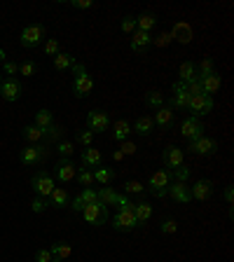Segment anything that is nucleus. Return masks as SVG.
<instances>
[{"mask_svg":"<svg viewBox=\"0 0 234 262\" xmlns=\"http://www.w3.org/2000/svg\"><path fill=\"white\" fill-rule=\"evenodd\" d=\"M75 80H73V92L77 99H85V96L92 94V89H94V80H92V75L85 70V66H80V63H75Z\"/></svg>","mask_w":234,"mask_h":262,"instance_id":"nucleus-1","label":"nucleus"},{"mask_svg":"<svg viewBox=\"0 0 234 262\" xmlns=\"http://www.w3.org/2000/svg\"><path fill=\"white\" fill-rule=\"evenodd\" d=\"M169 183H171V171H164V168H160V171H154L152 176H150V181H147V192H152L154 197H167V188Z\"/></svg>","mask_w":234,"mask_h":262,"instance_id":"nucleus-2","label":"nucleus"},{"mask_svg":"<svg viewBox=\"0 0 234 262\" xmlns=\"http://www.w3.org/2000/svg\"><path fill=\"white\" fill-rule=\"evenodd\" d=\"M31 185H33L35 195H38V197H47V199H49V195H52V190L56 188V185H54L52 173H47L45 168L35 171V176H33V181H31Z\"/></svg>","mask_w":234,"mask_h":262,"instance_id":"nucleus-3","label":"nucleus"},{"mask_svg":"<svg viewBox=\"0 0 234 262\" xmlns=\"http://www.w3.org/2000/svg\"><path fill=\"white\" fill-rule=\"evenodd\" d=\"M213 96H206V94H199V96H192L190 99V103H187V110L192 113V117H204V115H208L211 110H213Z\"/></svg>","mask_w":234,"mask_h":262,"instance_id":"nucleus-4","label":"nucleus"},{"mask_svg":"<svg viewBox=\"0 0 234 262\" xmlns=\"http://www.w3.org/2000/svg\"><path fill=\"white\" fill-rule=\"evenodd\" d=\"M82 218H85L89 225H106V220H108V206H103L101 202L87 204V206L82 209Z\"/></svg>","mask_w":234,"mask_h":262,"instance_id":"nucleus-5","label":"nucleus"},{"mask_svg":"<svg viewBox=\"0 0 234 262\" xmlns=\"http://www.w3.org/2000/svg\"><path fill=\"white\" fill-rule=\"evenodd\" d=\"M21 45L24 47H38L42 40H45V26L42 24H31V26H26L24 31H21Z\"/></svg>","mask_w":234,"mask_h":262,"instance_id":"nucleus-6","label":"nucleus"},{"mask_svg":"<svg viewBox=\"0 0 234 262\" xmlns=\"http://www.w3.org/2000/svg\"><path fill=\"white\" fill-rule=\"evenodd\" d=\"M181 134L185 136L190 143H192V141H197V138H201V136H204V127H201V122L197 120V117H192V115H190L187 120H183Z\"/></svg>","mask_w":234,"mask_h":262,"instance_id":"nucleus-7","label":"nucleus"},{"mask_svg":"<svg viewBox=\"0 0 234 262\" xmlns=\"http://www.w3.org/2000/svg\"><path fill=\"white\" fill-rule=\"evenodd\" d=\"M113 227L120 229V232H129V229L138 227V220H136L134 211H117L113 218Z\"/></svg>","mask_w":234,"mask_h":262,"instance_id":"nucleus-8","label":"nucleus"},{"mask_svg":"<svg viewBox=\"0 0 234 262\" xmlns=\"http://www.w3.org/2000/svg\"><path fill=\"white\" fill-rule=\"evenodd\" d=\"M47 150L42 145H28V148L21 150V164H26V166H33V164H40L45 159Z\"/></svg>","mask_w":234,"mask_h":262,"instance_id":"nucleus-9","label":"nucleus"},{"mask_svg":"<svg viewBox=\"0 0 234 262\" xmlns=\"http://www.w3.org/2000/svg\"><path fill=\"white\" fill-rule=\"evenodd\" d=\"M167 195L174 199V202L178 204H187L190 199H192V195H190V188H187V183H169L167 188Z\"/></svg>","mask_w":234,"mask_h":262,"instance_id":"nucleus-10","label":"nucleus"},{"mask_svg":"<svg viewBox=\"0 0 234 262\" xmlns=\"http://www.w3.org/2000/svg\"><path fill=\"white\" fill-rule=\"evenodd\" d=\"M194 155H213L215 150H218V143L213 141V138H206V136H201V138H197V141L190 143V148Z\"/></svg>","mask_w":234,"mask_h":262,"instance_id":"nucleus-11","label":"nucleus"},{"mask_svg":"<svg viewBox=\"0 0 234 262\" xmlns=\"http://www.w3.org/2000/svg\"><path fill=\"white\" fill-rule=\"evenodd\" d=\"M56 178H59L61 183H70L77 178V166H75L70 159H61L59 164H56Z\"/></svg>","mask_w":234,"mask_h":262,"instance_id":"nucleus-12","label":"nucleus"},{"mask_svg":"<svg viewBox=\"0 0 234 262\" xmlns=\"http://www.w3.org/2000/svg\"><path fill=\"white\" fill-rule=\"evenodd\" d=\"M0 94H3L5 101H17L21 96V84L14 77H7V80L0 82Z\"/></svg>","mask_w":234,"mask_h":262,"instance_id":"nucleus-13","label":"nucleus"},{"mask_svg":"<svg viewBox=\"0 0 234 262\" xmlns=\"http://www.w3.org/2000/svg\"><path fill=\"white\" fill-rule=\"evenodd\" d=\"M87 124L92 134H99V131H106L108 129V115L103 110H92L87 115Z\"/></svg>","mask_w":234,"mask_h":262,"instance_id":"nucleus-14","label":"nucleus"},{"mask_svg":"<svg viewBox=\"0 0 234 262\" xmlns=\"http://www.w3.org/2000/svg\"><path fill=\"white\" fill-rule=\"evenodd\" d=\"M162 161H164V166H169L171 171L183 166V150L176 148V145H169V148L164 150V155H162Z\"/></svg>","mask_w":234,"mask_h":262,"instance_id":"nucleus-15","label":"nucleus"},{"mask_svg":"<svg viewBox=\"0 0 234 262\" xmlns=\"http://www.w3.org/2000/svg\"><path fill=\"white\" fill-rule=\"evenodd\" d=\"M211 192H213V183L211 181H197L192 188H190L192 199H199V202H206L208 197H211Z\"/></svg>","mask_w":234,"mask_h":262,"instance_id":"nucleus-16","label":"nucleus"},{"mask_svg":"<svg viewBox=\"0 0 234 262\" xmlns=\"http://www.w3.org/2000/svg\"><path fill=\"white\" fill-rule=\"evenodd\" d=\"M169 33H171V38L176 42H181V45H187V42L192 40V28H190L187 21H178L174 26V31H169Z\"/></svg>","mask_w":234,"mask_h":262,"instance_id":"nucleus-17","label":"nucleus"},{"mask_svg":"<svg viewBox=\"0 0 234 262\" xmlns=\"http://www.w3.org/2000/svg\"><path fill=\"white\" fill-rule=\"evenodd\" d=\"M171 89H174V99H171V106H174V108H187V103H190V99H192V96L187 94L185 82H176Z\"/></svg>","mask_w":234,"mask_h":262,"instance_id":"nucleus-18","label":"nucleus"},{"mask_svg":"<svg viewBox=\"0 0 234 262\" xmlns=\"http://www.w3.org/2000/svg\"><path fill=\"white\" fill-rule=\"evenodd\" d=\"M154 124H160L162 129H169L174 124V108L171 106H162L157 108V113H154Z\"/></svg>","mask_w":234,"mask_h":262,"instance_id":"nucleus-19","label":"nucleus"},{"mask_svg":"<svg viewBox=\"0 0 234 262\" xmlns=\"http://www.w3.org/2000/svg\"><path fill=\"white\" fill-rule=\"evenodd\" d=\"M150 45H152V35L145 33V31H134V38H131V49L134 52H143Z\"/></svg>","mask_w":234,"mask_h":262,"instance_id":"nucleus-20","label":"nucleus"},{"mask_svg":"<svg viewBox=\"0 0 234 262\" xmlns=\"http://www.w3.org/2000/svg\"><path fill=\"white\" fill-rule=\"evenodd\" d=\"M201 89H204V94L206 96L215 94V92L220 89V75L211 73V75H206V77H201Z\"/></svg>","mask_w":234,"mask_h":262,"instance_id":"nucleus-21","label":"nucleus"},{"mask_svg":"<svg viewBox=\"0 0 234 262\" xmlns=\"http://www.w3.org/2000/svg\"><path fill=\"white\" fill-rule=\"evenodd\" d=\"M96 197H99V202L103 204V206H113V204H117V199H120V195H117L113 188H108V185H103V188L96 192Z\"/></svg>","mask_w":234,"mask_h":262,"instance_id":"nucleus-22","label":"nucleus"},{"mask_svg":"<svg viewBox=\"0 0 234 262\" xmlns=\"http://www.w3.org/2000/svg\"><path fill=\"white\" fill-rule=\"evenodd\" d=\"M134 215H136V220H138V225L140 222H147L150 218H152V206H150L147 202L134 204Z\"/></svg>","mask_w":234,"mask_h":262,"instance_id":"nucleus-23","label":"nucleus"},{"mask_svg":"<svg viewBox=\"0 0 234 262\" xmlns=\"http://www.w3.org/2000/svg\"><path fill=\"white\" fill-rule=\"evenodd\" d=\"M131 134V124L127 120H117L113 127V138L115 141H127V136Z\"/></svg>","mask_w":234,"mask_h":262,"instance_id":"nucleus-24","label":"nucleus"},{"mask_svg":"<svg viewBox=\"0 0 234 262\" xmlns=\"http://www.w3.org/2000/svg\"><path fill=\"white\" fill-rule=\"evenodd\" d=\"M82 164H85V166H92V168H99L101 166V152L94 148L82 150Z\"/></svg>","mask_w":234,"mask_h":262,"instance_id":"nucleus-25","label":"nucleus"},{"mask_svg":"<svg viewBox=\"0 0 234 262\" xmlns=\"http://www.w3.org/2000/svg\"><path fill=\"white\" fill-rule=\"evenodd\" d=\"M152 127H154V122H152V117H138V120L134 122V131L138 136H150V131H152Z\"/></svg>","mask_w":234,"mask_h":262,"instance_id":"nucleus-26","label":"nucleus"},{"mask_svg":"<svg viewBox=\"0 0 234 262\" xmlns=\"http://www.w3.org/2000/svg\"><path fill=\"white\" fill-rule=\"evenodd\" d=\"M73 66H75V59L68 52H59L54 56V68L56 70H68V68H73Z\"/></svg>","mask_w":234,"mask_h":262,"instance_id":"nucleus-27","label":"nucleus"},{"mask_svg":"<svg viewBox=\"0 0 234 262\" xmlns=\"http://www.w3.org/2000/svg\"><path fill=\"white\" fill-rule=\"evenodd\" d=\"M49 202L54 204V206H59V209H63V206H68V202H70V197H68V192L63 188H54L52 195H49Z\"/></svg>","mask_w":234,"mask_h":262,"instance_id":"nucleus-28","label":"nucleus"},{"mask_svg":"<svg viewBox=\"0 0 234 262\" xmlns=\"http://www.w3.org/2000/svg\"><path fill=\"white\" fill-rule=\"evenodd\" d=\"M52 257L54 260H66V257H70V253H73V248H70V243H63V241H59V243H54L52 246Z\"/></svg>","mask_w":234,"mask_h":262,"instance_id":"nucleus-29","label":"nucleus"},{"mask_svg":"<svg viewBox=\"0 0 234 262\" xmlns=\"http://www.w3.org/2000/svg\"><path fill=\"white\" fill-rule=\"evenodd\" d=\"M24 138H26L31 145H38V143L45 138V129H38L35 124H33V127H26V129H24Z\"/></svg>","mask_w":234,"mask_h":262,"instance_id":"nucleus-30","label":"nucleus"},{"mask_svg":"<svg viewBox=\"0 0 234 262\" xmlns=\"http://www.w3.org/2000/svg\"><path fill=\"white\" fill-rule=\"evenodd\" d=\"M154 24H157L154 14H140L138 19H136V31H145V33H150V31L154 28Z\"/></svg>","mask_w":234,"mask_h":262,"instance_id":"nucleus-31","label":"nucleus"},{"mask_svg":"<svg viewBox=\"0 0 234 262\" xmlns=\"http://www.w3.org/2000/svg\"><path fill=\"white\" fill-rule=\"evenodd\" d=\"M115 178V171L113 168H96L94 171V183H101V185H108V183Z\"/></svg>","mask_w":234,"mask_h":262,"instance_id":"nucleus-32","label":"nucleus"},{"mask_svg":"<svg viewBox=\"0 0 234 262\" xmlns=\"http://www.w3.org/2000/svg\"><path fill=\"white\" fill-rule=\"evenodd\" d=\"M145 103L150 108H154V110H157V108L164 106V94H162V92H157V89H152V92H147V94H145Z\"/></svg>","mask_w":234,"mask_h":262,"instance_id":"nucleus-33","label":"nucleus"},{"mask_svg":"<svg viewBox=\"0 0 234 262\" xmlns=\"http://www.w3.org/2000/svg\"><path fill=\"white\" fill-rule=\"evenodd\" d=\"M197 75L199 77H206V75H211V73H215V66H213V59H201L199 63H197Z\"/></svg>","mask_w":234,"mask_h":262,"instance_id":"nucleus-34","label":"nucleus"},{"mask_svg":"<svg viewBox=\"0 0 234 262\" xmlns=\"http://www.w3.org/2000/svg\"><path fill=\"white\" fill-rule=\"evenodd\" d=\"M49 124H52V113L45 110V108L38 110V113H35V127H38V129H47Z\"/></svg>","mask_w":234,"mask_h":262,"instance_id":"nucleus-35","label":"nucleus"},{"mask_svg":"<svg viewBox=\"0 0 234 262\" xmlns=\"http://www.w3.org/2000/svg\"><path fill=\"white\" fill-rule=\"evenodd\" d=\"M197 75V68H194L192 61H183L181 63V82H190Z\"/></svg>","mask_w":234,"mask_h":262,"instance_id":"nucleus-36","label":"nucleus"},{"mask_svg":"<svg viewBox=\"0 0 234 262\" xmlns=\"http://www.w3.org/2000/svg\"><path fill=\"white\" fill-rule=\"evenodd\" d=\"M185 89H187V94L190 96H199L204 94V89H201V77L199 75H194L190 82H185Z\"/></svg>","mask_w":234,"mask_h":262,"instance_id":"nucleus-37","label":"nucleus"},{"mask_svg":"<svg viewBox=\"0 0 234 262\" xmlns=\"http://www.w3.org/2000/svg\"><path fill=\"white\" fill-rule=\"evenodd\" d=\"M56 152L61 155V159H70L75 152V145L70 141H59V145H56Z\"/></svg>","mask_w":234,"mask_h":262,"instance_id":"nucleus-38","label":"nucleus"},{"mask_svg":"<svg viewBox=\"0 0 234 262\" xmlns=\"http://www.w3.org/2000/svg\"><path fill=\"white\" fill-rule=\"evenodd\" d=\"M61 136H63V129L56 127V124H49V127L45 129V138H47V141L54 143V141H59Z\"/></svg>","mask_w":234,"mask_h":262,"instance_id":"nucleus-39","label":"nucleus"},{"mask_svg":"<svg viewBox=\"0 0 234 262\" xmlns=\"http://www.w3.org/2000/svg\"><path fill=\"white\" fill-rule=\"evenodd\" d=\"M124 192L127 195H138V192H145V185L138 181H127L124 183Z\"/></svg>","mask_w":234,"mask_h":262,"instance_id":"nucleus-40","label":"nucleus"},{"mask_svg":"<svg viewBox=\"0 0 234 262\" xmlns=\"http://www.w3.org/2000/svg\"><path fill=\"white\" fill-rule=\"evenodd\" d=\"M171 178H176V183H185L187 178H190V168L183 164V166H178V168H174L171 171Z\"/></svg>","mask_w":234,"mask_h":262,"instance_id":"nucleus-41","label":"nucleus"},{"mask_svg":"<svg viewBox=\"0 0 234 262\" xmlns=\"http://www.w3.org/2000/svg\"><path fill=\"white\" fill-rule=\"evenodd\" d=\"M80 202L87 206V204H94V202H99V197H96V190H89V188H85L80 192Z\"/></svg>","mask_w":234,"mask_h":262,"instance_id":"nucleus-42","label":"nucleus"},{"mask_svg":"<svg viewBox=\"0 0 234 262\" xmlns=\"http://www.w3.org/2000/svg\"><path fill=\"white\" fill-rule=\"evenodd\" d=\"M171 40H174L171 33H169V31H162V33L152 40V45H154V47H167V45H171Z\"/></svg>","mask_w":234,"mask_h":262,"instance_id":"nucleus-43","label":"nucleus"},{"mask_svg":"<svg viewBox=\"0 0 234 262\" xmlns=\"http://www.w3.org/2000/svg\"><path fill=\"white\" fill-rule=\"evenodd\" d=\"M35 70H38V66H35L33 61H24V63L19 66V73L24 75V77H33Z\"/></svg>","mask_w":234,"mask_h":262,"instance_id":"nucleus-44","label":"nucleus"},{"mask_svg":"<svg viewBox=\"0 0 234 262\" xmlns=\"http://www.w3.org/2000/svg\"><path fill=\"white\" fill-rule=\"evenodd\" d=\"M59 52H61L59 40H54V38H49V40L45 42V54H49V56H56Z\"/></svg>","mask_w":234,"mask_h":262,"instance_id":"nucleus-45","label":"nucleus"},{"mask_svg":"<svg viewBox=\"0 0 234 262\" xmlns=\"http://www.w3.org/2000/svg\"><path fill=\"white\" fill-rule=\"evenodd\" d=\"M77 183H80V185H85V188H87V185H92V183H94V173L89 171V168H82L80 173H77Z\"/></svg>","mask_w":234,"mask_h":262,"instance_id":"nucleus-46","label":"nucleus"},{"mask_svg":"<svg viewBox=\"0 0 234 262\" xmlns=\"http://www.w3.org/2000/svg\"><path fill=\"white\" fill-rule=\"evenodd\" d=\"M120 28H122V33H134L136 31V19L134 17H124L122 24H120Z\"/></svg>","mask_w":234,"mask_h":262,"instance_id":"nucleus-47","label":"nucleus"},{"mask_svg":"<svg viewBox=\"0 0 234 262\" xmlns=\"http://www.w3.org/2000/svg\"><path fill=\"white\" fill-rule=\"evenodd\" d=\"M92 141H94V134L92 131H80V134H77V143H80V145H85V148H92Z\"/></svg>","mask_w":234,"mask_h":262,"instance_id":"nucleus-48","label":"nucleus"},{"mask_svg":"<svg viewBox=\"0 0 234 262\" xmlns=\"http://www.w3.org/2000/svg\"><path fill=\"white\" fill-rule=\"evenodd\" d=\"M117 211H134V204H131L129 195H120V199H117Z\"/></svg>","mask_w":234,"mask_h":262,"instance_id":"nucleus-49","label":"nucleus"},{"mask_svg":"<svg viewBox=\"0 0 234 262\" xmlns=\"http://www.w3.org/2000/svg\"><path fill=\"white\" fill-rule=\"evenodd\" d=\"M176 229H178V222H176V220H171V218L162 222V234H174Z\"/></svg>","mask_w":234,"mask_h":262,"instance_id":"nucleus-50","label":"nucleus"},{"mask_svg":"<svg viewBox=\"0 0 234 262\" xmlns=\"http://www.w3.org/2000/svg\"><path fill=\"white\" fill-rule=\"evenodd\" d=\"M136 150H138V148H136L131 141H122V148H120L122 155H136Z\"/></svg>","mask_w":234,"mask_h":262,"instance_id":"nucleus-51","label":"nucleus"},{"mask_svg":"<svg viewBox=\"0 0 234 262\" xmlns=\"http://www.w3.org/2000/svg\"><path fill=\"white\" fill-rule=\"evenodd\" d=\"M70 7H77V10H92L94 3L92 0H70Z\"/></svg>","mask_w":234,"mask_h":262,"instance_id":"nucleus-52","label":"nucleus"},{"mask_svg":"<svg viewBox=\"0 0 234 262\" xmlns=\"http://www.w3.org/2000/svg\"><path fill=\"white\" fill-rule=\"evenodd\" d=\"M35 260H38V262H52L54 257H52V253H49L47 248H40V250H38V255H35Z\"/></svg>","mask_w":234,"mask_h":262,"instance_id":"nucleus-53","label":"nucleus"},{"mask_svg":"<svg viewBox=\"0 0 234 262\" xmlns=\"http://www.w3.org/2000/svg\"><path fill=\"white\" fill-rule=\"evenodd\" d=\"M5 70L10 75H17V73H19V66H17V63H12V61H5Z\"/></svg>","mask_w":234,"mask_h":262,"instance_id":"nucleus-54","label":"nucleus"},{"mask_svg":"<svg viewBox=\"0 0 234 262\" xmlns=\"http://www.w3.org/2000/svg\"><path fill=\"white\" fill-rule=\"evenodd\" d=\"M70 209H73V211H77V213H82V209H85V204L80 202V197H75L73 202H70Z\"/></svg>","mask_w":234,"mask_h":262,"instance_id":"nucleus-55","label":"nucleus"},{"mask_svg":"<svg viewBox=\"0 0 234 262\" xmlns=\"http://www.w3.org/2000/svg\"><path fill=\"white\" fill-rule=\"evenodd\" d=\"M33 211H35V213H42V211H45V202H42V199H35V202H33Z\"/></svg>","mask_w":234,"mask_h":262,"instance_id":"nucleus-56","label":"nucleus"},{"mask_svg":"<svg viewBox=\"0 0 234 262\" xmlns=\"http://www.w3.org/2000/svg\"><path fill=\"white\" fill-rule=\"evenodd\" d=\"M232 197H234V190L227 188V190H225V202H227L229 206H232Z\"/></svg>","mask_w":234,"mask_h":262,"instance_id":"nucleus-57","label":"nucleus"},{"mask_svg":"<svg viewBox=\"0 0 234 262\" xmlns=\"http://www.w3.org/2000/svg\"><path fill=\"white\" fill-rule=\"evenodd\" d=\"M122 157H124V155H122L120 150H115V152H113V159H115V161H120V159H122Z\"/></svg>","mask_w":234,"mask_h":262,"instance_id":"nucleus-58","label":"nucleus"},{"mask_svg":"<svg viewBox=\"0 0 234 262\" xmlns=\"http://www.w3.org/2000/svg\"><path fill=\"white\" fill-rule=\"evenodd\" d=\"M52 262H63V260H52Z\"/></svg>","mask_w":234,"mask_h":262,"instance_id":"nucleus-59","label":"nucleus"},{"mask_svg":"<svg viewBox=\"0 0 234 262\" xmlns=\"http://www.w3.org/2000/svg\"><path fill=\"white\" fill-rule=\"evenodd\" d=\"M0 82H3V75H0Z\"/></svg>","mask_w":234,"mask_h":262,"instance_id":"nucleus-60","label":"nucleus"}]
</instances>
